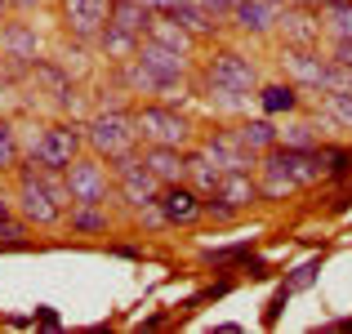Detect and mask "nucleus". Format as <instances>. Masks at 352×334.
I'll return each mask as SVG.
<instances>
[{
  "mask_svg": "<svg viewBox=\"0 0 352 334\" xmlns=\"http://www.w3.org/2000/svg\"><path fill=\"white\" fill-rule=\"evenodd\" d=\"M258 197H285L294 188H312V183L326 174V152L321 147H267L258 156Z\"/></svg>",
  "mask_w": 352,
  "mask_h": 334,
  "instance_id": "nucleus-1",
  "label": "nucleus"
},
{
  "mask_svg": "<svg viewBox=\"0 0 352 334\" xmlns=\"http://www.w3.org/2000/svg\"><path fill=\"white\" fill-rule=\"evenodd\" d=\"M18 210H23L27 223H41V227H50V223L63 219L67 201L50 188V170H45V165L27 161L23 170H18Z\"/></svg>",
  "mask_w": 352,
  "mask_h": 334,
  "instance_id": "nucleus-2",
  "label": "nucleus"
},
{
  "mask_svg": "<svg viewBox=\"0 0 352 334\" xmlns=\"http://www.w3.org/2000/svg\"><path fill=\"white\" fill-rule=\"evenodd\" d=\"M134 134L147 147H188L192 143V120L174 103H147L134 111Z\"/></svg>",
  "mask_w": 352,
  "mask_h": 334,
  "instance_id": "nucleus-3",
  "label": "nucleus"
},
{
  "mask_svg": "<svg viewBox=\"0 0 352 334\" xmlns=\"http://www.w3.org/2000/svg\"><path fill=\"white\" fill-rule=\"evenodd\" d=\"M63 183H67L72 205H107V197H112V179L98 156H76L63 170Z\"/></svg>",
  "mask_w": 352,
  "mask_h": 334,
  "instance_id": "nucleus-4",
  "label": "nucleus"
},
{
  "mask_svg": "<svg viewBox=\"0 0 352 334\" xmlns=\"http://www.w3.org/2000/svg\"><path fill=\"white\" fill-rule=\"evenodd\" d=\"M201 201H206V214H210V219L228 223L232 214H241V210H250V205L258 201V183L250 179L245 170H223L219 188L210 192V197H201Z\"/></svg>",
  "mask_w": 352,
  "mask_h": 334,
  "instance_id": "nucleus-5",
  "label": "nucleus"
},
{
  "mask_svg": "<svg viewBox=\"0 0 352 334\" xmlns=\"http://www.w3.org/2000/svg\"><path fill=\"white\" fill-rule=\"evenodd\" d=\"M89 147H94V156H125L129 147L138 143L134 134V116L129 111H98L94 120H89Z\"/></svg>",
  "mask_w": 352,
  "mask_h": 334,
  "instance_id": "nucleus-6",
  "label": "nucleus"
},
{
  "mask_svg": "<svg viewBox=\"0 0 352 334\" xmlns=\"http://www.w3.org/2000/svg\"><path fill=\"white\" fill-rule=\"evenodd\" d=\"M80 156V129L76 125H45L41 134L32 138V161L45 165V170H67Z\"/></svg>",
  "mask_w": 352,
  "mask_h": 334,
  "instance_id": "nucleus-7",
  "label": "nucleus"
},
{
  "mask_svg": "<svg viewBox=\"0 0 352 334\" xmlns=\"http://www.w3.org/2000/svg\"><path fill=\"white\" fill-rule=\"evenodd\" d=\"M206 76H210L206 89H223V94H254V89H258L254 63H250L245 54H236V49H219L214 58H210Z\"/></svg>",
  "mask_w": 352,
  "mask_h": 334,
  "instance_id": "nucleus-8",
  "label": "nucleus"
},
{
  "mask_svg": "<svg viewBox=\"0 0 352 334\" xmlns=\"http://www.w3.org/2000/svg\"><path fill=\"white\" fill-rule=\"evenodd\" d=\"M326 63L330 58H321L312 45H290V49L281 54V67H285V76H290V85L317 89V94H321V85H326Z\"/></svg>",
  "mask_w": 352,
  "mask_h": 334,
  "instance_id": "nucleus-9",
  "label": "nucleus"
},
{
  "mask_svg": "<svg viewBox=\"0 0 352 334\" xmlns=\"http://www.w3.org/2000/svg\"><path fill=\"white\" fill-rule=\"evenodd\" d=\"M156 205H161L165 223H197V219H206V201H201V192L188 188V183H161Z\"/></svg>",
  "mask_w": 352,
  "mask_h": 334,
  "instance_id": "nucleus-10",
  "label": "nucleus"
},
{
  "mask_svg": "<svg viewBox=\"0 0 352 334\" xmlns=\"http://www.w3.org/2000/svg\"><path fill=\"white\" fill-rule=\"evenodd\" d=\"M107 9H112V0H63V23L72 36L94 41L98 27L107 23Z\"/></svg>",
  "mask_w": 352,
  "mask_h": 334,
  "instance_id": "nucleus-11",
  "label": "nucleus"
},
{
  "mask_svg": "<svg viewBox=\"0 0 352 334\" xmlns=\"http://www.w3.org/2000/svg\"><path fill=\"white\" fill-rule=\"evenodd\" d=\"M201 152L210 156V161L219 165V170H258V156L254 152H245V147L236 143V134L232 129H223V134H210L206 143H201Z\"/></svg>",
  "mask_w": 352,
  "mask_h": 334,
  "instance_id": "nucleus-12",
  "label": "nucleus"
},
{
  "mask_svg": "<svg viewBox=\"0 0 352 334\" xmlns=\"http://www.w3.org/2000/svg\"><path fill=\"white\" fill-rule=\"evenodd\" d=\"M290 5V0H236V9H232V18H236V27L241 32H250V36H267L276 27V18H281V9Z\"/></svg>",
  "mask_w": 352,
  "mask_h": 334,
  "instance_id": "nucleus-13",
  "label": "nucleus"
},
{
  "mask_svg": "<svg viewBox=\"0 0 352 334\" xmlns=\"http://www.w3.org/2000/svg\"><path fill=\"white\" fill-rule=\"evenodd\" d=\"M147 23H152V9H147L143 0H112V9H107V27L134 36V41H143Z\"/></svg>",
  "mask_w": 352,
  "mask_h": 334,
  "instance_id": "nucleus-14",
  "label": "nucleus"
},
{
  "mask_svg": "<svg viewBox=\"0 0 352 334\" xmlns=\"http://www.w3.org/2000/svg\"><path fill=\"white\" fill-rule=\"evenodd\" d=\"M276 27L285 32V45H317L321 41V27L312 23V14H308V5H285L281 9V18H276Z\"/></svg>",
  "mask_w": 352,
  "mask_h": 334,
  "instance_id": "nucleus-15",
  "label": "nucleus"
},
{
  "mask_svg": "<svg viewBox=\"0 0 352 334\" xmlns=\"http://www.w3.org/2000/svg\"><path fill=\"white\" fill-rule=\"evenodd\" d=\"M165 14H170L174 23H179L183 32L192 36V41H197V36H210V32L219 27V23H214V14H210V9L201 5V0H179V5H170Z\"/></svg>",
  "mask_w": 352,
  "mask_h": 334,
  "instance_id": "nucleus-16",
  "label": "nucleus"
},
{
  "mask_svg": "<svg viewBox=\"0 0 352 334\" xmlns=\"http://www.w3.org/2000/svg\"><path fill=\"white\" fill-rule=\"evenodd\" d=\"M317 27L330 41H352V0H330L317 5Z\"/></svg>",
  "mask_w": 352,
  "mask_h": 334,
  "instance_id": "nucleus-17",
  "label": "nucleus"
},
{
  "mask_svg": "<svg viewBox=\"0 0 352 334\" xmlns=\"http://www.w3.org/2000/svg\"><path fill=\"white\" fill-rule=\"evenodd\" d=\"M143 165L156 174L161 183H183V170H188V161H183V147H147L143 152Z\"/></svg>",
  "mask_w": 352,
  "mask_h": 334,
  "instance_id": "nucleus-18",
  "label": "nucleus"
},
{
  "mask_svg": "<svg viewBox=\"0 0 352 334\" xmlns=\"http://www.w3.org/2000/svg\"><path fill=\"white\" fill-rule=\"evenodd\" d=\"M0 49L14 63H32L36 58V32L27 23H9L5 32H0Z\"/></svg>",
  "mask_w": 352,
  "mask_h": 334,
  "instance_id": "nucleus-19",
  "label": "nucleus"
},
{
  "mask_svg": "<svg viewBox=\"0 0 352 334\" xmlns=\"http://www.w3.org/2000/svg\"><path fill=\"white\" fill-rule=\"evenodd\" d=\"M232 134H236V143L245 147V152H254V156H263L267 147H276V125L272 120H241Z\"/></svg>",
  "mask_w": 352,
  "mask_h": 334,
  "instance_id": "nucleus-20",
  "label": "nucleus"
},
{
  "mask_svg": "<svg viewBox=\"0 0 352 334\" xmlns=\"http://www.w3.org/2000/svg\"><path fill=\"white\" fill-rule=\"evenodd\" d=\"M143 36H147V41H156V45H170V49H179V54H188V49H192V36L183 32V27L174 23L170 14H161V18L152 14V23H147V32H143Z\"/></svg>",
  "mask_w": 352,
  "mask_h": 334,
  "instance_id": "nucleus-21",
  "label": "nucleus"
},
{
  "mask_svg": "<svg viewBox=\"0 0 352 334\" xmlns=\"http://www.w3.org/2000/svg\"><path fill=\"white\" fill-rule=\"evenodd\" d=\"M188 161V170H183V179H192V188L201 192V197H210V192L219 188V179H223V170H219L214 161H210L206 152H197V156H183Z\"/></svg>",
  "mask_w": 352,
  "mask_h": 334,
  "instance_id": "nucleus-22",
  "label": "nucleus"
},
{
  "mask_svg": "<svg viewBox=\"0 0 352 334\" xmlns=\"http://www.w3.org/2000/svg\"><path fill=\"white\" fill-rule=\"evenodd\" d=\"M254 98L267 116H281V111L299 107V85H290V80H285V85H267V89H254Z\"/></svg>",
  "mask_w": 352,
  "mask_h": 334,
  "instance_id": "nucleus-23",
  "label": "nucleus"
},
{
  "mask_svg": "<svg viewBox=\"0 0 352 334\" xmlns=\"http://www.w3.org/2000/svg\"><path fill=\"white\" fill-rule=\"evenodd\" d=\"M321 94H352V63H344V58L326 63V85H321Z\"/></svg>",
  "mask_w": 352,
  "mask_h": 334,
  "instance_id": "nucleus-24",
  "label": "nucleus"
},
{
  "mask_svg": "<svg viewBox=\"0 0 352 334\" xmlns=\"http://www.w3.org/2000/svg\"><path fill=\"white\" fill-rule=\"evenodd\" d=\"M18 156H23V147H18V129L0 116V174L18 170Z\"/></svg>",
  "mask_w": 352,
  "mask_h": 334,
  "instance_id": "nucleus-25",
  "label": "nucleus"
},
{
  "mask_svg": "<svg viewBox=\"0 0 352 334\" xmlns=\"http://www.w3.org/2000/svg\"><path fill=\"white\" fill-rule=\"evenodd\" d=\"M321 116L352 129V94H321Z\"/></svg>",
  "mask_w": 352,
  "mask_h": 334,
  "instance_id": "nucleus-26",
  "label": "nucleus"
},
{
  "mask_svg": "<svg viewBox=\"0 0 352 334\" xmlns=\"http://www.w3.org/2000/svg\"><path fill=\"white\" fill-rule=\"evenodd\" d=\"M72 227L76 232H107L103 205H72Z\"/></svg>",
  "mask_w": 352,
  "mask_h": 334,
  "instance_id": "nucleus-27",
  "label": "nucleus"
},
{
  "mask_svg": "<svg viewBox=\"0 0 352 334\" xmlns=\"http://www.w3.org/2000/svg\"><path fill=\"white\" fill-rule=\"evenodd\" d=\"M276 143L281 147H317V129L312 125H285V129H276Z\"/></svg>",
  "mask_w": 352,
  "mask_h": 334,
  "instance_id": "nucleus-28",
  "label": "nucleus"
},
{
  "mask_svg": "<svg viewBox=\"0 0 352 334\" xmlns=\"http://www.w3.org/2000/svg\"><path fill=\"white\" fill-rule=\"evenodd\" d=\"M317 267H321L317 258H312V263H299L290 276H285V290H290V294H294V290H308V285L317 281Z\"/></svg>",
  "mask_w": 352,
  "mask_h": 334,
  "instance_id": "nucleus-29",
  "label": "nucleus"
},
{
  "mask_svg": "<svg viewBox=\"0 0 352 334\" xmlns=\"http://www.w3.org/2000/svg\"><path fill=\"white\" fill-rule=\"evenodd\" d=\"M348 170H352V152H326V174L344 179Z\"/></svg>",
  "mask_w": 352,
  "mask_h": 334,
  "instance_id": "nucleus-30",
  "label": "nucleus"
},
{
  "mask_svg": "<svg viewBox=\"0 0 352 334\" xmlns=\"http://www.w3.org/2000/svg\"><path fill=\"white\" fill-rule=\"evenodd\" d=\"M285 299H290V290H285V285H281V294H276V299H272V303H267V312H263V321H267V326H276V317H281V308H285Z\"/></svg>",
  "mask_w": 352,
  "mask_h": 334,
  "instance_id": "nucleus-31",
  "label": "nucleus"
},
{
  "mask_svg": "<svg viewBox=\"0 0 352 334\" xmlns=\"http://www.w3.org/2000/svg\"><path fill=\"white\" fill-rule=\"evenodd\" d=\"M201 5H206L214 18H223V14H232V9H236V0H201Z\"/></svg>",
  "mask_w": 352,
  "mask_h": 334,
  "instance_id": "nucleus-32",
  "label": "nucleus"
},
{
  "mask_svg": "<svg viewBox=\"0 0 352 334\" xmlns=\"http://www.w3.org/2000/svg\"><path fill=\"white\" fill-rule=\"evenodd\" d=\"M143 5L152 9V14H165V9H170V5H179V0H143Z\"/></svg>",
  "mask_w": 352,
  "mask_h": 334,
  "instance_id": "nucleus-33",
  "label": "nucleus"
},
{
  "mask_svg": "<svg viewBox=\"0 0 352 334\" xmlns=\"http://www.w3.org/2000/svg\"><path fill=\"white\" fill-rule=\"evenodd\" d=\"M9 5H14V9H23V14H27V9H36L41 0H9Z\"/></svg>",
  "mask_w": 352,
  "mask_h": 334,
  "instance_id": "nucleus-34",
  "label": "nucleus"
},
{
  "mask_svg": "<svg viewBox=\"0 0 352 334\" xmlns=\"http://www.w3.org/2000/svg\"><path fill=\"white\" fill-rule=\"evenodd\" d=\"M5 223H14V219H9V201L0 197V227H5Z\"/></svg>",
  "mask_w": 352,
  "mask_h": 334,
  "instance_id": "nucleus-35",
  "label": "nucleus"
},
{
  "mask_svg": "<svg viewBox=\"0 0 352 334\" xmlns=\"http://www.w3.org/2000/svg\"><path fill=\"white\" fill-rule=\"evenodd\" d=\"M290 5H308V9H317V5H330V0H290Z\"/></svg>",
  "mask_w": 352,
  "mask_h": 334,
  "instance_id": "nucleus-36",
  "label": "nucleus"
},
{
  "mask_svg": "<svg viewBox=\"0 0 352 334\" xmlns=\"http://www.w3.org/2000/svg\"><path fill=\"white\" fill-rule=\"evenodd\" d=\"M335 330H348L352 334V321H335Z\"/></svg>",
  "mask_w": 352,
  "mask_h": 334,
  "instance_id": "nucleus-37",
  "label": "nucleus"
},
{
  "mask_svg": "<svg viewBox=\"0 0 352 334\" xmlns=\"http://www.w3.org/2000/svg\"><path fill=\"white\" fill-rule=\"evenodd\" d=\"M5 9H9V0H0V14H5Z\"/></svg>",
  "mask_w": 352,
  "mask_h": 334,
  "instance_id": "nucleus-38",
  "label": "nucleus"
}]
</instances>
